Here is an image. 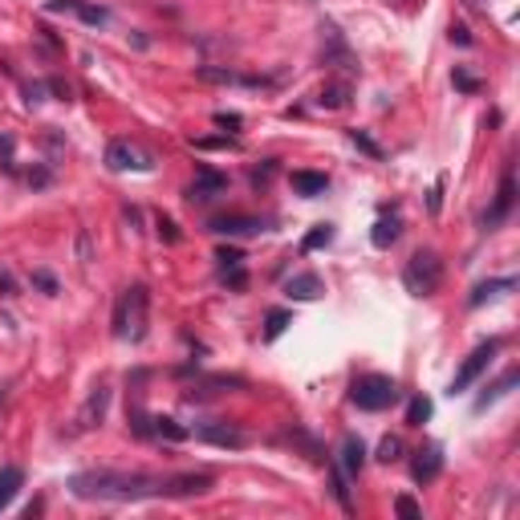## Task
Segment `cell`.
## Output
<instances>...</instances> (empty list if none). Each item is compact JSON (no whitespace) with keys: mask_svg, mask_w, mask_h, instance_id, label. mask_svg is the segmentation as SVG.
Segmentation results:
<instances>
[{"mask_svg":"<svg viewBox=\"0 0 520 520\" xmlns=\"http://www.w3.org/2000/svg\"><path fill=\"white\" fill-rule=\"evenodd\" d=\"M285 292H289L292 301H313V297L321 292V276H313V273H301V276H292L289 285H285Z\"/></svg>","mask_w":520,"mask_h":520,"instance_id":"cell-16","label":"cell"},{"mask_svg":"<svg viewBox=\"0 0 520 520\" xmlns=\"http://www.w3.org/2000/svg\"><path fill=\"white\" fill-rule=\"evenodd\" d=\"M215 126L236 130V126H240V114H224V110H220V114H215Z\"/></svg>","mask_w":520,"mask_h":520,"instance_id":"cell-38","label":"cell"},{"mask_svg":"<svg viewBox=\"0 0 520 520\" xmlns=\"http://www.w3.org/2000/svg\"><path fill=\"white\" fill-rule=\"evenodd\" d=\"M333 240V228L329 224H313L309 228V236L301 240V252H313V248H321V244H329Z\"/></svg>","mask_w":520,"mask_h":520,"instance_id":"cell-22","label":"cell"},{"mask_svg":"<svg viewBox=\"0 0 520 520\" xmlns=\"http://www.w3.org/2000/svg\"><path fill=\"white\" fill-rule=\"evenodd\" d=\"M317 102H321L325 110H341V106L350 102V85H345V81H329V85L321 90V98H317Z\"/></svg>","mask_w":520,"mask_h":520,"instance_id":"cell-21","label":"cell"},{"mask_svg":"<svg viewBox=\"0 0 520 520\" xmlns=\"http://www.w3.org/2000/svg\"><path fill=\"white\" fill-rule=\"evenodd\" d=\"M20 488H25V471L13 468V463H8V468H0V512L16 500V492H20Z\"/></svg>","mask_w":520,"mask_h":520,"instance_id":"cell-15","label":"cell"},{"mask_svg":"<svg viewBox=\"0 0 520 520\" xmlns=\"http://www.w3.org/2000/svg\"><path fill=\"white\" fill-rule=\"evenodd\" d=\"M350 138H354V146H358V150H366L370 159H382V146L374 143V138L366 134V130H350Z\"/></svg>","mask_w":520,"mask_h":520,"instance_id":"cell-26","label":"cell"},{"mask_svg":"<svg viewBox=\"0 0 520 520\" xmlns=\"http://www.w3.org/2000/svg\"><path fill=\"white\" fill-rule=\"evenodd\" d=\"M439 280H443V264H439V256L427 248V252H415V256L406 260L403 268V285L415 297H431V292L439 289Z\"/></svg>","mask_w":520,"mask_h":520,"instance_id":"cell-3","label":"cell"},{"mask_svg":"<svg viewBox=\"0 0 520 520\" xmlns=\"http://www.w3.org/2000/svg\"><path fill=\"white\" fill-rule=\"evenodd\" d=\"M195 439H203V443H211V447H232V451H240L244 443H248V435H244L240 427H232V422H199L195 427Z\"/></svg>","mask_w":520,"mask_h":520,"instance_id":"cell-6","label":"cell"},{"mask_svg":"<svg viewBox=\"0 0 520 520\" xmlns=\"http://www.w3.org/2000/svg\"><path fill=\"white\" fill-rule=\"evenodd\" d=\"M516 382H520V370H504V378H500V382H492V386L484 390V398L475 403V410H484V406L492 403V398H500V394H508V390L516 386Z\"/></svg>","mask_w":520,"mask_h":520,"instance_id":"cell-20","label":"cell"},{"mask_svg":"<svg viewBox=\"0 0 520 520\" xmlns=\"http://www.w3.org/2000/svg\"><path fill=\"white\" fill-rule=\"evenodd\" d=\"M199 78L203 81H244V78H236L232 69H211V65H199Z\"/></svg>","mask_w":520,"mask_h":520,"instance_id":"cell-31","label":"cell"},{"mask_svg":"<svg viewBox=\"0 0 520 520\" xmlns=\"http://www.w3.org/2000/svg\"><path fill=\"white\" fill-rule=\"evenodd\" d=\"M215 260H220V264H224V268H236V264H240V252H236V248H220V252H215Z\"/></svg>","mask_w":520,"mask_h":520,"instance_id":"cell-34","label":"cell"},{"mask_svg":"<svg viewBox=\"0 0 520 520\" xmlns=\"http://www.w3.org/2000/svg\"><path fill=\"white\" fill-rule=\"evenodd\" d=\"M285 325H289V313H285V309H273V313H268V325H264V338H268V341L280 338V333H285Z\"/></svg>","mask_w":520,"mask_h":520,"instance_id":"cell-25","label":"cell"},{"mask_svg":"<svg viewBox=\"0 0 520 520\" xmlns=\"http://www.w3.org/2000/svg\"><path fill=\"white\" fill-rule=\"evenodd\" d=\"M155 224H159V236H162L167 244H179V228H175V220H167V215H159Z\"/></svg>","mask_w":520,"mask_h":520,"instance_id":"cell-32","label":"cell"},{"mask_svg":"<svg viewBox=\"0 0 520 520\" xmlns=\"http://www.w3.org/2000/svg\"><path fill=\"white\" fill-rule=\"evenodd\" d=\"M512 199H516V187H512V175H504L500 183V195H496V203H492V211H484V228H496L512 211Z\"/></svg>","mask_w":520,"mask_h":520,"instance_id":"cell-13","label":"cell"},{"mask_svg":"<svg viewBox=\"0 0 520 520\" xmlns=\"http://www.w3.org/2000/svg\"><path fill=\"white\" fill-rule=\"evenodd\" d=\"M455 90H463V94H480V78H471L468 69H455Z\"/></svg>","mask_w":520,"mask_h":520,"instance_id":"cell-30","label":"cell"},{"mask_svg":"<svg viewBox=\"0 0 520 520\" xmlns=\"http://www.w3.org/2000/svg\"><path fill=\"white\" fill-rule=\"evenodd\" d=\"M106 406H110V386H94V394H90L85 406L78 410V431H94V427H102Z\"/></svg>","mask_w":520,"mask_h":520,"instance_id":"cell-9","label":"cell"},{"mask_svg":"<svg viewBox=\"0 0 520 520\" xmlns=\"http://www.w3.org/2000/svg\"><path fill=\"white\" fill-rule=\"evenodd\" d=\"M427 419H431V403H427V398H410V406H406V422H410V427H422Z\"/></svg>","mask_w":520,"mask_h":520,"instance_id":"cell-24","label":"cell"},{"mask_svg":"<svg viewBox=\"0 0 520 520\" xmlns=\"http://www.w3.org/2000/svg\"><path fill=\"white\" fill-rule=\"evenodd\" d=\"M106 167H110V171H146L150 159L130 143H110L106 146Z\"/></svg>","mask_w":520,"mask_h":520,"instance_id":"cell-7","label":"cell"},{"mask_svg":"<svg viewBox=\"0 0 520 520\" xmlns=\"http://www.w3.org/2000/svg\"><path fill=\"white\" fill-rule=\"evenodd\" d=\"M167 475H146V471H81L69 475V492L78 500H146L162 496Z\"/></svg>","mask_w":520,"mask_h":520,"instance_id":"cell-1","label":"cell"},{"mask_svg":"<svg viewBox=\"0 0 520 520\" xmlns=\"http://www.w3.org/2000/svg\"><path fill=\"white\" fill-rule=\"evenodd\" d=\"M496 350H500V341H488V345H480V350H471V354L463 358V366H459L455 378H451V394H463V390H468L471 382L488 370V362L496 358Z\"/></svg>","mask_w":520,"mask_h":520,"instance_id":"cell-5","label":"cell"},{"mask_svg":"<svg viewBox=\"0 0 520 520\" xmlns=\"http://www.w3.org/2000/svg\"><path fill=\"white\" fill-rule=\"evenodd\" d=\"M155 422V435H162V439H171V443H183V439L191 435L187 427H179L175 419H150Z\"/></svg>","mask_w":520,"mask_h":520,"instance_id":"cell-23","label":"cell"},{"mask_svg":"<svg viewBox=\"0 0 520 520\" xmlns=\"http://www.w3.org/2000/svg\"><path fill=\"white\" fill-rule=\"evenodd\" d=\"M0 289H4V297H16V285H13V276L8 273H0Z\"/></svg>","mask_w":520,"mask_h":520,"instance_id":"cell-40","label":"cell"},{"mask_svg":"<svg viewBox=\"0 0 520 520\" xmlns=\"http://www.w3.org/2000/svg\"><path fill=\"white\" fill-rule=\"evenodd\" d=\"M146 309H150V292L146 285H130L118 305H114V338L143 341L146 338Z\"/></svg>","mask_w":520,"mask_h":520,"instance_id":"cell-2","label":"cell"},{"mask_svg":"<svg viewBox=\"0 0 520 520\" xmlns=\"http://www.w3.org/2000/svg\"><path fill=\"white\" fill-rule=\"evenodd\" d=\"M273 171H276V162H264V167H256V171H252V183H256V187H260V183H268V175H273Z\"/></svg>","mask_w":520,"mask_h":520,"instance_id":"cell-37","label":"cell"},{"mask_svg":"<svg viewBox=\"0 0 520 520\" xmlns=\"http://www.w3.org/2000/svg\"><path fill=\"white\" fill-rule=\"evenodd\" d=\"M350 398L362 410H386L398 398V386H394V378H386V374H366V378H354Z\"/></svg>","mask_w":520,"mask_h":520,"instance_id":"cell-4","label":"cell"},{"mask_svg":"<svg viewBox=\"0 0 520 520\" xmlns=\"http://www.w3.org/2000/svg\"><path fill=\"white\" fill-rule=\"evenodd\" d=\"M451 41L455 45H471V32L463 29V25H451Z\"/></svg>","mask_w":520,"mask_h":520,"instance_id":"cell-39","label":"cell"},{"mask_svg":"<svg viewBox=\"0 0 520 520\" xmlns=\"http://www.w3.org/2000/svg\"><path fill=\"white\" fill-rule=\"evenodd\" d=\"M512 285H516V280H512V276H500V280H484V285H475V289H471V297H468V305L475 309V305H484L488 297H496V292H504V289H512Z\"/></svg>","mask_w":520,"mask_h":520,"instance_id":"cell-19","label":"cell"},{"mask_svg":"<svg viewBox=\"0 0 520 520\" xmlns=\"http://www.w3.org/2000/svg\"><path fill=\"white\" fill-rule=\"evenodd\" d=\"M378 459H382V463H394V459H403V443H398L394 435H386L382 443H378Z\"/></svg>","mask_w":520,"mask_h":520,"instance_id":"cell-27","label":"cell"},{"mask_svg":"<svg viewBox=\"0 0 520 520\" xmlns=\"http://www.w3.org/2000/svg\"><path fill=\"white\" fill-rule=\"evenodd\" d=\"M394 512H398V516H406V520H422L419 500H410V496H398V500H394Z\"/></svg>","mask_w":520,"mask_h":520,"instance_id":"cell-28","label":"cell"},{"mask_svg":"<svg viewBox=\"0 0 520 520\" xmlns=\"http://www.w3.org/2000/svg\"><path fill=\"white\" fill-rule=\"evenodd\" d=\"M329 187V179L321 171H292V191L297 195H321Z\"/></svg>","mask_w":520,"mask_h":520,"instance_id":"cell-17","label":"cell"},{"mask_svg":"<svg viewBox=\"0 0 520 520\" xmlns=\"http://www.w3.org/2000/svg\"><path fill=\"white\" fill-rule=\"evenodd\" d=\"M211 232H215V236H252V232H260V220H252V215H215V220H211Z\"/></svg>","mask_w":520,"mask_h":520,"instance_id":"cell-10","label":"cell"},{"mask_svg":"<svg viewBox=\"0 0 520 520\" xmlns=\"http://www.w3.org/2000/svg\"><path fill=\"white\" fill-rule=\"evenodd\" d=\"M398 232H403L398 215H382V220L374 224V232H370V244L374 248H390V244L398 240Z\"/></svg>","mask_w":520,"mask_h":520,"instance_id":"cell-18","label":"cell"},{"mask_svg":"<svg viewBox=\"0 0 520 520\" xmlns=\"http://www.w3.org/2000/svg\"><path fill=\"white\" fill-rule=\"evenodd\" d=\"M224 187H228L224 175H215V171H199V175H195V183L187 187V199H191V203H208L211 195L224 191Z\"/></svg>","mask_w":520,"mask_h":520,"instance_id":"cell-11","label":"cell"},{"mask_svg":"<svg viewBox=\"0 0 520 520\" xmlns=\"http://www.w3.org/2000/svg\"><path fill=\"white\" fill-rule=\"evenodd\" d=\"M443 183H447V179H439L435 187H431V199H427V208H431V215H439V208H443Z\"/></svg>","mask_w":520,"mask_h":520,"instance_id":"cell-33","label":"cell"},{"mask_svg":"<svg viewBox=\"0 0 520 520\" xmlns=\"http://www.w3.org/2000/svg\"><path fill=\"white\" fill-rule=\"evenodd\" d=\"M199 150H220V146H236V138H195Z\"/></svg>","mask_w":520,"mask_h":520,"instance_id":"cell-35","label":"cell"},{"mask_svg":"<svg viewBox=\"0 0 520 520\" xmlns=\"http://www.w3.org/2000/svg\"><path fill=\"white\" fill-rule=\"evenodd\" d=\"M362 463H366V447H362V439L345 435V439H341V447H338V468L345 471V475H358Z\"/></svg>","mask_w":520,"mask_h":520,"instance_id":"cell-12","label":"cell"},{"mask_svg":"<svg viewBox=\"0 0 520 520\" xmlns=\"http://www.w3.org/2000/svg\"><path fill=\"white\" fill-rule=\"evenodd\" d=\"M45 8L49 13H73V16H81L85 25H94V29H102V25L110 20V13H106L102 4H90V0H49Z\"/></svg>","mask_w":520,"mask_h":520,"instance_id":"cell-8","label":"cell"},{"mask_svg":"<svg viewBox=\"0 0 520 520\" xmlns=\"http://www.w3.org/2000/svg\"><path fill=\"white\" fill-rule=\"evenodd\" d=\"M415 480H419V484H431V480H435L439 471H443V451H439V447H427V451H419V459H415Z\"/></svg>","mask_w":520,"mask_h":520,"instance_id":"cell-14","label":"cell"},{"mask_svg":"<svg viewBox=\"0 0 520 520\" xmlns=\"http://www.w3.org/2000/svg\"><path fill=\"white\" fill-rule=\"evenodd\" d=\"M32 285L45 292V297H57V276L45 273V268H37V273H32Z\"/></svg>","mask_w":520,"mask_h":520,"instance_id":"cell-29","label":"cell"},{"mask_svg":"<svg viewBox=\"0 0 520 520\" xmlns=\"http://www.w3.org/2000/svg\"><path fill=\"white\" fill-rule=\"evenodd\" d=\"M244 280H248V276L240 273V264H236V268H224V285H232V289H244Z\"/></svg>","mask_w":520,"mask_h":520,"instance_id":"cell-36","label":"cell"},{"mask_svg":"<svg viewBox=\"0 0 520 520\" xmlns=\"http://www.w3.org/2000/svg\"><path fill=\"white\" fill-rule=\"evenodd\" d=\"M25 94H29V102H41V98H45V85H29Z\"/></svg>","mask_w":520,"mask_h":520,"instance_id":"cell-41","label":"cell"}]
</instances>
